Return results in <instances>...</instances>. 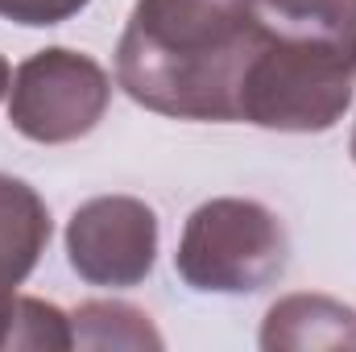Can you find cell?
Segmentation results:
<instances>
[{
  "mask_svg": "<svg viewBox=\"0 0 356 352\" xmlns=\"http://www.w3.org/2000/svg\"><path fill=\"white\" fill-rule=\"evenodd\" d=\"M261 25L253 0H137L116 46V83L175 120H236Z\"/></svg>",
  "mask_w": 356,
  "mask_h": 352,
  "instance_id": "obj_1",
  "label": "cell"
},
{
  "mask_svg": "<svg viewBox=\"0 0 356 352\" xmlns=\"http://www.w3.org/2000/svg\"><path fill=\"white\" fill-rule=\"evenodd\" d=\"M257 50L236 120L273 133H327L356 88V0H253Z\"/></svg>",
  "mask_w": 356,
  "mask_h": 352,
  "instance_id": "obj_2",
  "label": "cell"
},
{
  "mask_svg": "<svg viewBox=\"0 0 356 352\" xmlns=\"http://www.w3.org/2000/svg\"><path fill=\"white\" fill-rule=\"evenodd\" d=\"M290 265V237L277 211L257 199H207L178 237L175 269L199 294H257Z\"/></svg>",
  "mask_w": 356,
  "mask_h": 352,
  "instance_id": "obj_3",
  "label": "cell"
},
{
  "mask_svg": "<svg viewBox=\"0 0 356 352\" xmlns=\"http://www.w3.org/2000/svg\"><path fill=\"white\" fill-rule=\"evenodd\" d=\"M112 104L108 71L79 50L50 46L29 54L8 83V120L38 145H67L88 137Z\"/></svg>",
  "mask_w": 356,
  "mask_h": 352,
  "instance_id": "obj_4",
  "label": "cell"
},
{
  "mask_svg": "<svg viewBox=\"0 0 356 352\" xmlns=\"http://www.w3.org/2000/svg\"><path fill=\"white\" fill-rule=\"evenodd\" d=\"M67 262L88 286H141L158 262V216L145 199L99 195L67 224Z\"/></svg>",
  "mask_w": 356,
  "mask_h": 352,
  "instance_id": "obj_5",
  "label": "cell"
},
{
  "mask_svg": "<svg viewBox=\"0 0 356 352\" xmlns=\"http://www.w3.org/2000/svg\"><path fill=\"white\" fill-rule=\"evenodd\" d=\"M50 207L25 178L0 175V340L8 328V311L25 278L38 269L50 245Z\"/></svg>",
  "mask_w": 356,
  "mask_h": 352,
  "instance_id": "obj_6",
  "label": "cell"
},
{
  "mask_svg": "<svg viewBox=\"0 0 356 352\" xmlns=\"http://www.w3.org/2000/svg\"><path fill=\"white\" fill-rule=\"evenodd\" d=\"M261 349H356V311L327 294H286L266 311Z\"/></svg>",
  "mask_w": 356,
  "mask_h": 352,
  "instance_id": "obj_7",
  "label": "cell"
},
{
  "mask_svg": "<svg viewBox=\"0 0 356 352\" xmlns=\"http://www.w3.org/2000/svg\"><path fill=\"white\" fill-rule=\"evenodd\" d=\"M75 349H162L158 328L129 303H83L71 315Z\"/></svg>",
  "mask_w": 356,
  "mask_h": 352,
  "instance_id": "obj_8",
  "label": "cell"
},
{
  "mask_svg": "<svg viewBox=\"0 0 356 352\" xmlns=\"http://www.w3.org/2000/svg\"><path fill=\"white\" fill-rule=\"evenodd\" d=\"M0 349H46V352L75 349L71 315H63L54 303L17 294L13 298V311H8V328H4Z\"/></svg>",
  "mask_w": 356,
  "mask_h": 352,
  "instance_id": "obj_9",
  "label": "cell"
},
{
  "mask_svg": "<svg viewBox=\"0 0 356 352\" xmlns=\"http://www.w3.org/2000/svg\"><path fill=\"white\" fill-rule=\"evenodd\" d=\"M91 0H0V21L29 25V29H50L71 17H79Z\"/></svg>",
  "mask_w": 356,
  "mask_h": 352,
  "instance_id": "obj_10",
  "label": "cell"
},
{
  "mask_svg": "<svg viewBox=\"0 0 356 352\" xmlns=\"http://www.w3.org/2000/svg\"><path fill=\"white\" fill-rule=\"evenodd\" d=\"M8 83H13V71H8V63L0 58V99L8 95Z\"/></svg>",
  "mask_w": 356,
  "mask_h": 352,
  "instance_id": "obj_11",
  "label": "cell"
},
{
  "mask_svg": "<svg viewBox=\"0 0 356 352\" xmlns=\"http://www.w3.org/2000/svg\"><path fill=\"white\" fill-rule=\"evenodd\" d=\"M353 162H356V129H353Z\"/></svg>",
  "mask_w": 356,
  "mask_h": 352,
  "instance_id": "obj_12",
  "label": "cell"
}]
</instances>
